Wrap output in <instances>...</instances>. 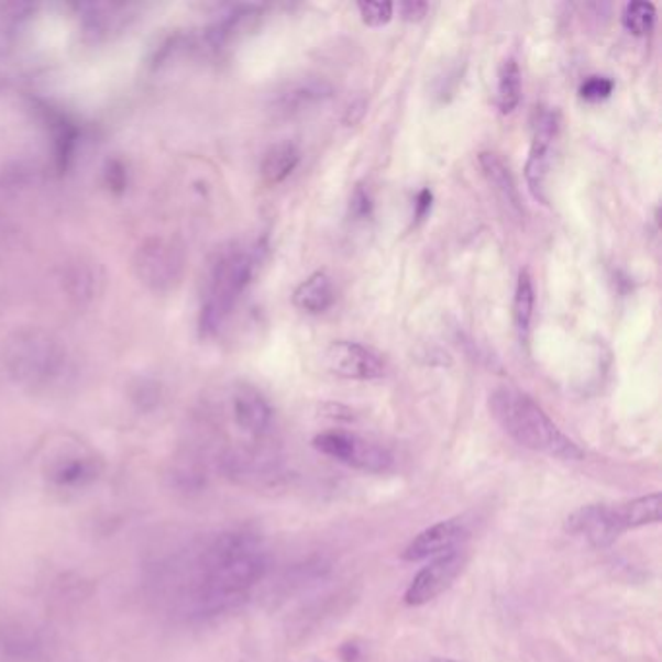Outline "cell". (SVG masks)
Here are the masks:
<instances>
[{
	"mask_svg": "<svg viewBox=\"0 0 662 662\" xmlns=\"http://www.w3.org/2000/svg\"><path fill=\"white\" fill-rule=\"evenodd\" d=\"M268 572L263 539L222 530L175 550L152 572V596L175 618L210 620L245 605Z\"/></svg>",
	"mask_w": 662,
	"mask_h": 662,
	"instance_id": "1",
	"label": "cell"
},
{
	"mask_svg": "<svg viewBox=\"0 0 662 662\" xmlns=\"http://www.w3.org/2000/svg\"><path fill=\"white\" fill-rule=\"evenodd\" d=\"M521 96V68L514 57L506 58L497 73V108L504 115H509L519 106Z\"/></svg>",
	"mask_w": 662,
	"mask_h": 662,
	"instance_id": "21",
	"label": "cell"
},
{
	"mask_svg": "<svg viewBox=\"0 0 662 662\" xmlns=\"http://www.w3.org/2000/svg\"><path fill=\"white\" fill-rule=\"evenodd\" d=\"M532 144L525 166V177L534 199L547 205V181L552 162V148L560 133V115L547 106H537L532 111Z\"/></svg>",
	"mask_w": 662,
	"mask_h": 662,
	"instance_id": "7",
	"label": "cell"
},
{
	"mask_svg": "<svg viewBox=\"0 0 662 662\" xmlns=\"http://www.w3.org/2000/svg\"><path fill=\"white\" fill-rule=\"evenodd\" d=\"M313 448L321 451L323 455L331 456L339 463L349 464L357 471L379 474L389 471L393 466V456L387 449L350 431H323L313 439Z\"/></svg>",
	"mask_w": 662,
	"mask_h": 662,
	"instance_id": "6",
	"label": "cell"
},
{
	"mask_svg": "<svg viewBox=\"0 0 662 662\" xmlns=\"http://www.w3.org/2000/svg\"><path fill=\"white\" fill-rule=\"evenodd\" d=\"M233 423L253 441H261L271 433L274 412L271 402L253 387H240L232 397Z\"/></svg>",
	"mask_w": 662,
	"mask_h": 662,
	"instance_id": "13",
	"label": "cell"
},
{
	"mask_svg": "<svg viewBox=\"0 0 662 662\" xmlns=\"http://www.w3.org/2000/svg\"><path fill=\"white\" fill-rule=\"evenodd\" d=\"M357 10H360V16L364 20V24L372 25V27H382V25L389 24L393 12H395V4H390V2H360Z\"/></svg>",
	"mask_w": 662,
	"mask_h": 662,
	"instance_id": "24",
	"label": "cell"
},
{
	"mask_svg": "<svg viewBox=\"0 0 662 662\" xmlns=\"http://www.w3.org/2000/svg\"><path fill=\"white\" fill-rule=\"evenodd\" d=\"M428 662H459V661H453V659H431V661Z\"/></svg>",
	"mask_w": 662,
	"mask_h": 662,
	"instance_id": "31",
	"label": "cell"
},
{
	"mask_svg": "<svg viewBox=\"0 0 662 662\" xmlns=\"http://www.w3.org/2000/svg\"><path fill=\"white\" fill-rule=\"evenodd\" d=\"M98 463L96 456L82 455V453H70V455L58 456L55 463L51 464V481L57 486H84L98 476Z\"/></svg>",
	"mask_w": 662,
	"mask_h": 662,
	"instance_id": "17",
	"label": "cell"
},
{
	"mask_svg": "<svg viewBox=\"0 0 662 662\" xmlns=\"http://www.w3.org/2000/svg\"><path fill=\"white\" fill-rule=\"evenodd\" d=\"M47 641L37 629L0 624V662H45Z\"/></svg>",
	"mask_w": 662,
	"mask_h": 662,
	"instance_id": "14",
	"label": "cell"
},
{
	"mask_svg": "<svg viewBox=\"0 0 662 662\" xmlns=\"http://www.w3.org/2000/svg\"><path fill=\"white\" fill-rule=\"evenodd\" d=\"M291 299H294V306L304 313H324L334 304V286H332L331 276L323 271H317L311 276H307L306 280L296 288Z\"/></svg>",
	"mask_w": 662,
	"mask_h": 662,
	"instance_id": "16",
	"label": "cell"
},
{
	"mask_svg": "<svg viewBox=\"0 0 662 662\" xmlns=\"http://www.w3.org/2000/svg\"><path fill=\"white\" fill-rule=\"evenodd\" d=\"M136 278L156 294H169L181 284L185 258L181 249L164 238H152L134 253Z\"/></svg>",
	"mask_w": 662,
	"mask_h": 662,
	"instance_id": "5",
	"label": "cell"
},
{
	"mask_svg": "<svg viewBox=\"0 0 662 662\" xmlns=\"http://www.w3.org/2000/svg\"><path fill=\"white\" fill-rule=\"evenodd\" d=\"M464 562H466V558L461 550H453L449 554L433 558V562L422 567L406 588V605L423 606L431 603L433 598H438L461 575Z\"/></svg>",
	"mask_w": 662,
	"mask_h": 662,
	"instance_id": "10",
	"label": "cell"
},
{
	"mask_svg": "<svg viewBox=\"0 0 662 662\" xmlns=\"http://www.w3.org/2000/svg\"><path fill=\"white\" fill-rule=\"evenodd\" d=\"M431 200H433V195H431L430 189H422L418 192L415 202L416 224H420L422 220H426V216L430 214Z\"/></svg>",
	"mask_w": 662,
	"mask_h": 662,
	"instance_id": "28",
	"label": "cell"
},
{
	"mask_svg": "<svg viewBox=\"0 0 662 662\" xmlns=\"http://www.w3.org/2000/svg\"><path fill=\"white\" fill-rule=\"evenodd\" d=\"M468 529L461 519H449L430 529L422 530L415 540L405 548L402 560L406 562H422L428 558H439L456 550V547L466 539Z\"/></svg>",
	"mask_w": 662,
	"mask_h": 662,
	"instance_id": "12",
	"label": "cell"
},
{
	"mask_svg": "<svg viewBox=\"0 0 662 662\" xmlns=\"http://www.w3.org/2000/svg\"><path fill=\"white\" fill-rule=\"evenodd\" d=\"M65 290L78 304H88L100 294L101 276L98 266L78 258L65 268Z\"/></svg>",
	"mask_w": 662,
	"mask_h": 662,
	"instance_id": "19",
	"label": "cell"
},
{
	"mask_svg": "<svg viewBox=\"0 0 662 662\" xmlns=\"http://www.w3.org/2000/svg\"><path fill=\"white\" fill-rule=\"evenodd\" d=\"M327 369L340 379L373 382L382 379L387 365L375 350L352 340H334L324 350Z\"/></svg>",
	"mask_w": 662,
	"mask_h": 662,
	"instance_id": "8",
	"label": "cell"
},
{
	"mask_svg": "<svg viewBox=\"0 0 662 662\" xmlns=\"http://www.w3.org/2000/svg\"><path fill=\"white\" fill-rule=\"evenodd\" d=\"M334 88L321 76H301L280 86L271 101L274 119L290 121L311 113L331 100Z\"/></svg>",
	"mask_w": 662,
	"mask_h": 662,
	"instance_id": "9",
	"label": "cell"
},
{
	"mask_svg": "<svg viewBox=\"0 0 662 662\" xmlns=\"http://www.w3.org/2000/svg\"><path fill=\"white\" fill-rule=\"evenodd\" d=\"M301 162V152L290 141L278 142L266 150L261 162V175L268 185H280L286 181Z\"/></svg>",
	"mask_w": 662,
	"mask_h": 662,
	"instance_id": "18",
	"label": "cell"
},
{
	"mask_svg": "<svg viewBox=\"0 0 662 662\" xmlns=\"http://www.w3.org/2000/svg\"><path fill=\"white\" fill-rule=\"evenodd\" d=\"M350 210H352V216H354L356 220H364V218L372 214V200H369L367 192H365L362 187H357L356 192L352 195Z\"/></svg>",
	"mask_w": 662,
	"mask_h": 662,
	"instance_id": "26",
	"label": "cell"
},
{
	"mask_svg": "<svg viewBox=\"0 0 662 662\" xmlns=\"http://www.w3.org/2000/svg\"><path fill=\"white\" fill-rule=\"evenodd\" d=\"M0 360L10 379L25 389H57L73 373L63 342L43 329L14 332L4 342Z\"/></svg>",
	"mask_w": 662,
	"mask_h": 662,
	"instance_id": "3",
	"label": "cell"
},
{
	"mask_svg": "<svg viewBox=\"0 0 662 662\" xmlns=\"http://www.w3.org/2000/svg\"><path fill=\"white\" fill-rule=\"evenodd\" d=\"M365 113V103L364 101H356V103H352L349 109H346V115H344V123L346 124H356Z\"/></svg>",
	"mask_w": 662,
	"mask_h": 662,
	"instance_id": "29",
	"label": "cell"
},
{
	"mask_svg": "<svg viewBox=\"0 0 662 662\" xmlns=\"http://www.w3.org/2000/svg\"><path fill=\"white\" fill-rule=\"evenodd\" d=\"M357 654H360V651H357V647L354 646V643L342 647V657H344V661L354 662L357 659Z\"/></svg>",
	"mask_w": 662,
	"mask_h": 662,
	"instance_id": "30",
	"label": "cell"
},
{
	"mask_svg": "<svg viewBox=\"0 0 662 662\" xmlns=\"http://www.w3.org/2000/svg\"><path fill=\"white\" fill-rule=\"evenodd\" d=\"M489 412L499 428L521 448L562 461H580L583 451L529 395L514 387H499L489 395Z\"/></svg>",
	"mask_w": 662,
	"mask_h": 662,
	"instance_id": "2",
	"label": "cell"
},
{
	"mask_svg": "<svg viewBox=\"0 0 662 662\" xmlns=\"http://www.w3.org/2000/svg\"><path fill=\"white\" fill-rule=\"evenodd\" d=\"M532 315H534V286H532L530 274L521 271L517 278V286H515L514 319L517 334L525 344L529 340Z\"/></svg>",
	"mask_w": 662,
	"mask_h": 662,
	"instance_id": "22",
	"label": "cell"
},
{
	"mask_svg": "<svg viewBox=\"0 0 662 662\" xmlns=\"http://www.w3.org/2000/svg\"><path fill=\"white\" fill-rule=\"evenodd\" d=\"M478 164H481L482 174L486 177L492 191L496 192L497 199L504 202L507 212L517 220H521L525 214L521 192H519L514 174L506 162L501 159V156H497L496 152H482L478 156Z\"/></svg>",
	"mask_w": 662,
	"mask_h": 662,
	"instance_id": "15",
	"label": "cell"
},
{
	"mask_svg": "<svg viewBox=\"0 0 662 662\" xmlns=\"http://www.w3.org/2000/svg\"><path fill=\"white\" fill-rule=\"evenodd\" d=\"M614 82L608 76H588L585 82L581 84L580 93L583 100L603 101L613 96Z\"/></svg>",
	"mask_w": 662,
	"mask_h": 662,
	"instance_id": "25",
	"label": "cell"
},
{
	"mask_svg": "<svg viewBox=\"0 0 662 662\" xmlns=\"http://www.w3.org/2000/svg\"><path fill=\"white\" fill-rule=\"evenodd\" d=\"M428 10H430L428 2H400L398 4V12L406 22H420L428 14Z\"/></svg>",
	"mask_w": 662,
	"mask_h": 662,
	"instance_id": "27",
	"label": "cell"
},
{
	"mask_svg": "<svg viewBox=\"0 0 662 662\" xmlns=\"http://www.w3.org/2000/svg\"><path fill=\"white\" fill-rule=\"evenodd\" d=\"M567 530L577 537H585L591 547L600 548V550L613 547L624 532L620 521H618V515H616V507L605 506V504H595V506L577 509L567 519Z\"/></svg>",
	"mask_w": 662,
	"mask_h": 662,
	"instance_id": "11",
	"label": "cell"
},
{
	"mask_svg": "<svg viewBox=\"0 0 662 662\" xmlns=\"http://www.w3.org/2000/svg\"><path fill=\"white\" fill-rule=\"evenodd\" d=\"M621 22H624V27L633 35L651 34L654 22H657V9H654L653 2L633 0L626 4Z\"/></svg>",
	"mask_w": 662,
	"mask_h": 662,
	"instance_id": "23",
	"label": "cell"
},
{
	"mask_svg": "<svg viewBox=\"0 0 662 662\" xmlns=\"http://www.w3.org/2000/svg\"><path fill=\"white\" fill-rule=\"evenodd\" d=\"M255 263V253L241 247L228 249L216 261L208 284L207 304L202 309V323L207 329L214 331L232 313L233 307L251 284Z\"/></svg>",
	"mask_w": 662,
	"mask_h": 662,
	"instance_id": "4",
	"label": "cell"
},
{
	"mask_svg": "<svg viewBox=\"0 0 662 662\" xmlns=\"http://www.w3.org/2000/svg\"><path fill=\"white\" fill-rule=\"evenodd\" d=\"M614 507H616V515H618V521L624 530L639 529V527L657 525L661 521V494L659 492Z\"/></svg>",
	"mask_w": 662,
	"mask_h": 662,
	"instance_id": "20",
	"label": "cell"
}]
</instances>
